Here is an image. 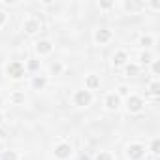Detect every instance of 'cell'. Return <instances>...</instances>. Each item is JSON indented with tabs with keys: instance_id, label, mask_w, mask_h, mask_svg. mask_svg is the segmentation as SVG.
<instances>
[{
	"instance_id": "7a4b0ae2",
	"label": "cell",
	"mask_w": 160,
	"mask_h": 160,
	"mask_svg": "<svg viewBox=\"0 0 160 160\" xmlns=\"http://www.w3.org/2000/svg\"><path fill=\"white\" fill-rule=\"evenodd\" d=\"M21 30H23L25 36H38V34L43 30V23H42V19H40L38 15L28 13V15H25L23 21H21Z\"/></svg>"
},
{
	"instance_id": "8992f818",
	"label": "cell",
	"mask_w": 160,
	"mask_h": 160,
	"mask_svg": "<svg viewBox=\"0 0 160 160\" xmlns=\"http://www.w3.org/2000/svg\"><path fill=\"white\" fill-rule=\"evenodd\" d=\"M113 40H115V30L109 28V27H98V28L92 30V43L98 45V47L109 45Z\"/></svg>"
},
{
	"instance_id": "8fae6325",
	"label": "cell",
	"mask_w": 160,
	"mask_h": 160,
	"mask_svg": "<svg viewBox=\"0 0 160 160\" xmlns=\"http://www.w3.org/2000/svg\"><path fill=\"white\" fill-rule=\"evenodd\" d=\"M100 85H102V79H100V75H98V73H94V72L87 73V75H85V79H83V89H87V91H91V92L98 91V89H100Z\"/></svg>"
},
{
	"instance_id": "9a60e30c",
	"label": "cell",
	"mask_w": 160,
	"mask_h": 160,
	"mask_svg": "<svg viewBox=\"0 0 160 160\" xmlns=\"http://www.w3.org/2000/svg\"><path fill=\"white\" fill-rule=\"evenodd\" d=\"M154 42H156V38H154V34H151V32H143V34L138 38V45H139L141 49H151V47L154 45Z\"/></svg>"
},
{
	"instance_id": "ba28073f",
	"label": "cell",
	"mask_w": 160,
	"mask_h": 160,
	"mask_svg": "<svg viewBox=\"0 0 160 160\" xmlns=\"http://www.w3.org/2000/svg\"><path fill=\"white\" fill-rule=\"evenodd\" d=\"M32 49H34V55H36L38 58H47V57L53 55L55 43H53V40H49V38H40V40L34 42Z\"/></svg>"
},
{
	"instance_id": "4316f807",
	"label": "cell",
	"mask_w": 160,
	"mask_h": 160,
	"mask_svg": "<svg viewBox=\"0 0 160 160\" xmlns=\"http://www.w3.org/2000/svg\"><path fill=\"white\" fill-rule=\"evenodd\" d=\"M145 8H149L152 12H160V4L158 2H145Z\"/></svg>"
},
{
	"instance_id": "52a82bcc",
	"label": "cell",
	"mask_w": 160,
	"mask_h": 160,
	"mask_svg": "<svg viewBox=\"0 0 160 160\" xmlns=\"http://www.w3.org/2000/svg\"><path fill=\"white\" fill-rule=\"evenodd\" d=\"M73 145L66 139H60L53 145V158L55 160H72L73 156Z\"/></svg>"
},
{
	"instance_id": "277c9868",
	"label": "cell",
	"mask_w": 160,
	"mask_h": 160,
	"mask_svg": "<svg viewBox=\"0 0 160 160\" xmlns=\"http://www.w3.org/2000/svg\"><path fill=\"white\" fill-rule=\"evenodd\" d=\"M72 104L75 108H79V109H87V108H91L94 104V92H91V91H87L83 87L77 89V91L72 92Z\"/></svg>"
},
{
	"instance_id": "30bf717a",
	"label": "cell",
	"mask_w": 160,
	"mask_h": 160,
	"mask_svg": "<svg viewBox=\"0 0 160 160\" xmlns=\"http://www.w3.org/2000/svg\"><path fill=\"white\" fill-rule=\"evenodd\" d=\"M102 106H104V109H106V111H109V113H115V111H119V109H121V106H122V100H121V98L115 94V91H111V92H106V94H104Z\"/></svg>"
},
{
	"instance_id": "d6986e66",
	"label": "cell",
	"mask_w": 160,
	"mask_h": 160,
	"mask_svg": "<svg viewBox=\"0 0 160 160\" xmlns=\"http://www.w3.org/2000/svg\"><path fill=\"white\" fill-rule=\"evenodd\" d=\"M0 160H21V154L15 149H6L0 152Z\"/></svg>"
},
{
	"instance_id": "9c48e42d",
	"label": "cell",
	"mask_w": 160,
	"mask_h": 160,
	"mask_svg": "<svg viewBox=\"0 0 160 160\" xmlns=\"http://www.w3.org/2000/svg\"><path fill=\"white\" fill-rule=\"evenodd\" d=\"M128 62H130V53H128L124 47L115 49V51L111 53V57H109V64H111V68H117V70H122Z\"/></svg>"
},
{
	"instance_id": "5bb4252c",
	"label": "cell",
	"mask_w": 160,
	"mask_h": 160,
	"mask_svg": "<svg viewBox=\"0 0 160 160\" xmlns=\"http://www.w3.org/2000/svg\"><path fill=\"white\" fill-rule=\"evenodd\" d=\"M8 102H10L12 106H25V104H27V92L21 91V89H15V91L10 92Z\"/></svg>"
},
{
	"instance_id": "3957f363",
	"label": "cell",
	"mask_w": 160,
	"mask_h": 160,
	"mask_svg": "<svg viewBox=\"0 0 160 160\" xmlns=\"http://www.w3.org/2000/svg\"><path fill=\"white\" fill-rule=\"evenodd\" d=\"M122 106H124V109H126V113H128V115H139V113H143V111H145L147 102H145V98H143L141 94L132 92L128 98H124V100H122Z\"/></svg>"
},
{
	"instance_id": "7402d4cb",
	"label": "cell",
	"mask_w": 160,
	"mask_h": 160,
	"mask_svg": "<svg viewBox=\"0 0 160 160\" xmlns=\"http://www.w3.org/2000/svg\"><path fill=\"white\" fill-rule=\"evenodd\" d=\"M40 60L38 58H28L27 62H25V68H27V73L28 72H32V73H38V70H40Z\"/></svg>"
},
{
	"instance_id": "ac0fdd59",
	"label": "cell",
	"mask_w": 160,
	"mask_h": 160,
	"mask_svg": "<svg viewBox=\"0 0 160 160\" xmlns=\"http://www.w3.org/2000/svg\"><path fill=\"white\" fill-rule=\"evenodd\" d=\"M147 152L152 154V156H158L160 154V138H152L147 145Z\"/></svg>"
},
{
	"instance_id": "6da1fadb",
	"label": "cell",
	"mask_w": 160,
	"mask_h": 160,
	"mask_svg": "<svg viewBox=\"0 0 160 160\" xmlns=\"http://www.w3.org/2000/svg\"><path fill=\"white\" fill-rule=\"evenodd\" d=\"M126 160H145L147 158V145L143 141H128L122 149Z\"/></svg>"
},
{
	"instance_id": "e0dca14e",
	"label": "cell",
	"mask_w": 160,
	"mask_h": 160,
	"mask_svg": "<svg viewBox=\"0 0 160 160\" xmlns=\"http://www.w3.org/2000/svg\"><path fill=\"white\" fill-rule=\"evenodd\" d=\"M115 94H117L121 100H124V98H128V96L132 94V89H130V85H126V83H121V85H117V89H115Z\"/></svg>"
},
{
	"instance_id": "44dd1931",
	"label": "cell",
	"mask_w": 160,
	"mask_h": 160,
	"mask_svg": "<svg viewBox=\"0 0 160 160\" xmlns=\"http://www.w3.org/2000/svg\"><path fill=\"white\" fill-rule=\"evenodd\" d=\"M147 92L151 94V96H158V92H160V81L158 79H151V81L147 83Z\"/></svg>"
},
{
	"instance_id": "484cf974",
	"label": "cell",
	"mask_w": 160,
	"mask_h": 160,
	"mask_svg": "<svg viewBox=\"0 0 160 160\" xmlns=\"http://www.w3.org/2000/svg\"><path fill=\"white\" fill-rule=\"evenodd\" d=\"M8 19H10V13L6 10H0V28H4L8 25Z\"/></svg>"
},
{
	"instance_id": "d4e9b609",
	"label": "cell",
	"mask_w": 160,
	"mask_h": 160,
	"mask_svg": "<svg viewBox=\"0 0 160 160\" xmlns=\"http://www.w3.org/2000/svg\"><path fill=\"white\" fill-rule=\"evenodd\" d=\"M96 6H98V10H100V12H109V10H113V8H115V2H106V0H100Z\"/></svg>"
},
{
	"instance_id": "ffe728a7",
	"label": "cell",
	"mask_w": 160,
	"mask_h": 160,
	"mask_svg": "<svg viewBox=\"0 0 160 160\" xmlns=\"http://www.w3.org/2000/svg\"><path fill=\"white\" fill-rule=\"evenodd\" d=\"M122 70H124V75H126V77H132V75H138V73L141 72V68H139V66H138L136 62H132V60H130V62H128V64H126V66H124Z\"/></svg>"
},
{
	"instance_id": "4fadbf2b",
	"label": "cell",
	"mask_w": 160,
	"mask_h": 160,
	"mask_svg": "<svg viewBox=\"0 0 160 160\" xmlns=\"http://www.w3.org/2000/svg\"><path fill=\"white\" fill-rule=\"evenodd\" d=\"M47 85H49V75L34 73V75L30 77V89H32V91H43Z\"/></svg>"
},
{
	"instance_id": "2e32d148",
	"label": "cell",
	"mask_w": 160,
	"mask_h": 160,
	"mask_svg": "<svg viewBox=\"0 0 160 160\" xmlns=\"http://www.w3.org/2000/svg\"><path fill=\"white\" fill-rule=\"evenodd\" d=\"M64 70H66V64H64L62 60H53V62L49 64V75H51V77H58V75H62Z\"/></svg>"
},
{
	"instance_id": "83f0119b",
	"label": "cell",
	"mask_w": 160,
	"mask_h": 160,
	"mask_svg": "<svg viewBox=\"0 0 160 160\" xmlns=\"http://www.w3.org/2000/svg\"><path fill=\"white\" fill-rule=\"evenodd\" d=\"M4 121H6V115H4V111H2V109H0V126L4 124Z\"/></svg>"
},
{
	"instance_id": "603a6c76",
	"label": "cell",
	"mask_w": 160,
	"mask_h": 160,
	"mask_svg": "<svg viewBox=\"0 0 160 160\" xmlns=\"http://www.w3.org/2000/svg\"><path fill=\"white\" fill-rule=\"evenodd\" d=\"M94 160H115V154L111 151H108V149H102V151H98L94 154Z\"/></svg>"
},
{
	"instance_id": "7c38bea8",
	"label": "cell",
	"mask_w": 160,
	"mask_h": 160,
	"mask_svg": "<svg viewBox=\"0 0 160 160\" xmlns=\"http://www.w3.org/2000/svg\"><path fill=\"white\" fill-rule=\"evenodd\" d=\"M154 58H156V55L152 53V49H141V51H139V55H138L136 64H138L139 68H147Z\"/></svg>"
},
{
	"instance_id": "5b68a950",
	"label": "cell",
	"mask_w": 160,
	"mask_h": 160,
	"mask_svg": "<svg viewBox=\"0 0 160 160\" xmlns=\"http://www.w3.org/2000/svg\"><path fill=\"white\" fill-rule=\"evenodd\" d=\"M6 72V77L10 81H21L27 75V68H25V62L23 60H10L4 68Z\"/></svg>"
},
{
	"instance_id": "cb8c5ba5",
	"label": "cell",
	"mask_w": 160,
	"mask_h": 160,
	"mask_svg": "<svg viewBox=\"0 0 160 160\" xmlns=\"http://www.w3.org/2000/svg\"><path fill=\"white\" fill-rule=\"evenodd\" d=\"M147 68H149V72H151L152 79H158V75H160V60H156V58H154Z\"/></svg>"
}]
</instances>
